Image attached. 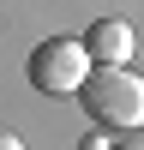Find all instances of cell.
I'll use <instances>...</instances> for the list:
<instances>
[{"label": "cell", "instance_id": "cell-1", "mask_svg": "<svg viewBox=\"0 0 144 150\" xmlns=\"http://www.w3.org/2000/svg\"><path fill=\"white\" fill-rule=\"evenodd\" d=\"M78 96L90 108V120L108 126V132H138L144 126V78L132 66H96Z\"/></svg>", "mask_w": 144, "mask_h": 150}, {"label": "cell", "instance_id": "cell-2", "mask_svg": "<svg viewBox=\"0 0 144 150\" xmlns=\"http://www.w3.org/2000/svg\"><path fill=\"white\" fill-rule=\"evenodd\" d=\"M90 72H96V54H90L84 36H48L30 54V84L42 96H78Z\"/></svg>", "mask_w": 144, "mask_h": 150}, {"label": "cell", "instance_id": "cell-3", "mask_svg": "<svg viewBox=\"0 0 144 150\" xmlns=\"http://www.w3.org/2000/svg\"><path fill=\"white\" fill-rule=\"evenodd\" d=\"M84 42H90L96 66H126V60H132V24L126 18H96Z\"/></svg>", "mask_w": 144, "mask_h": 150}, {"label": "cell", "instance_id": "cell-4", "mask_svg": "<svg viewBox=\"0 0 144 150\" xmlns=\"http://www.w3.org/2000/svg\"><path fill=\"white\" fill-rule=\"evenodd\" d=\"M0 150H24V138L18 132H0Z\"/></svg>", "mask_w": 144, "mask_h": 150}, {"label": "cell", "instance_id": "cell-5", "mask_svg": "<svg viewBox=\"0 0 144 150\" xmlns=\"http://www.w3.org/2000/svg\"><path fill=\"white\" fill-rule=\"evenodd\" d=\"M108 150H144V138H114Z\"/></svg>", "mask_w": 144, "mask_h": 150}]
</instances>
